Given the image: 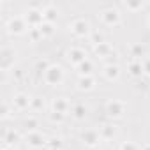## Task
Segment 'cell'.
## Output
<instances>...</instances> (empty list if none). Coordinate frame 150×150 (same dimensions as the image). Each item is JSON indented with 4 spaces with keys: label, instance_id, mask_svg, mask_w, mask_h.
<instances>
[{
    "label": "cell",
    "instance_id": "5b68a950",
    "mask_svg": "<svg viewBox=\"0 0 150 150\" xmlns=\"http://www.w3.org/2000/svg\"><path fill=\"white\" fill-rule=\"evenodd\" d=\"M101 20L104 21V25H108V27H115V25H118L120 23V13L117 11V9H106V11H103L101 13Z\"/></svg>",
    "mask_w": 150,
    "mask_h": 150
},
{
    "label": "cell",
    "instance_id": "ffe728a7",
    "mask_svg": "<svg viewBox=\"0 0 150 150\" xmlns=\"http://www.w3.org/2000/svg\"><path fill=\"white\" fill-rule=\"evenodd\" d=\"M129 72L132 74V76H139V74L143 72V64L141 62H131L129 64Z\"/></svg>",
    "mask_w": 150,
    "mask_h": 150
},
{
    "label": "cell",
    "instance_id": "44dd1931",
    "mask_svg": "<svg viewBox=\"0 0 150 150\" xmlns=\"http://www.w3.org/2000/svg\"><path fill=\"white\" fill-rule=\"evenodd\" d=\"M101 138H104V139H110V138H113V134H115V127L113 125H103V129H101Z\"/></svg>",
    "mask_w": 150,
    "mask_h": 150
},
{
    "label": "cell",
    "instance_id": "9c48e42d",
    "mask_svg": "<svg viewBox=\"0 0 150 150\" xmlns=\"http://www.w3.org/2000/svg\"><path fill=\"white\" fill-rule=\"evenodd\" d=\"M27 143H28L32 148H39V146L44 145V136H42L41 132H37V131L28 132V136H27Z\"/></svg>",
    "mask_w": 150,
    "mask_h": 150
},
{
    "label": "cell",
    "instance_id": "3957f363",
    "mask_svg": "<svg viewBox=\"0 0 150 150\" xmlns=\"http://www.w3.org/2000/svg\"><path fill=\"white\" fill-rule=\"evenodd\" d=\"M7 30H9L11 34H14V35L23 34V32L27 30V21H25V18H20V16L11 18L9 23H7Z\"/></svg>",
    "mask_w": 150,
    "mask_h": 150
},
{
    "label": "cell",
    "instance_id": "277c9868",
    "mask_svg": "<svg viewBox=\"0 0 150 150\" xmlns=\"http://www.w3.org/2000/svg\"><path fill=\"white\" fill-rule=\"evenodd\" d=\"M71 32L74 35H78V37H85V35L90 34V25H88L87 20H76L71 25Z\"/></svg>",
    "mask_w": 150,
    "mask_h": 150
},
{
    "label": "cell",
    "instance_id": "e0dca14e",
    "mask_svg": "<svg viewBox=\"0 0 150 150\" xmlns=\"http://www.w3.org/2000/svg\"><path fill=\"white\" fill-rule=\"evenodd\" d=\"M78 72L81 74V78L83 76H90V72H92V62L90 60H85L78 65Z\"/></svg>",
    "mask_w": 150,
    "mask_h": 150
},
{
    "label": "cell",
    "instance_id": "4dcf8cb0",
    "mask_svg": "<svg viewBox=\"0 0 150 150\" xmlns=\"http://www.w3.org/2000/svg\"><path fill=\"white\" fill-rule=\"evenodd\" d=\"M143 72L145 74H150V60H145L143 62Z\"/></svg>",
    "mask_w": 150,
    "mask_h": 150
},
{
    "label": "cell",
    "instance_id": "4fadbf2b",
    "mask_svg": "<svg viewBox=\"0 0 150 150\" xmlns=\"http://www.w3.org/2000/svg\"><path fill=\"white\" fill-rule=\"evenodd\" d=\"M94 87H96V80L92 76H83L78 81V88L80 90H92Z\"/></svg>",
    "mask_w": 150,
    "mask_h": 150
},
{
    "label": "cell",
    "instance_id": "836d02e7",
    "mask_svg": "<svg viewBox=\"0 0 150 150\" xmlns=\"http://www.w3.org/2000/svg\"><path fill=\"white\" fill-rule=\"evenodd\" d=\"M148 25H150V16H148Z\"/></svg>",
    "mask_w": 150,
    "mask_h": 150
},
{
    "label": "cell",
    "instance_id": "f1b7e54d",
    "mask_svg": "<svg viewBox=\"0 0 150 150\" xmlns=\"http://www.w3.org/2000/svg\"><path fill=\"white\" fill-rule=\"evenodd\" d=\"M120 150H138V146H136L132 141H125V143L120 146Z\"/></svg>",
    "mask_w": 150,
    "mask_h": 150
},
{
    "label": "cell",
    "instance_id": "d4e9b609",
    "mask_svg": "<svg viewBox=\"0 0 150 150\" xmlns=\"http://www.w3.org/2000/svg\"><path fill=\"white\" fill-rule=\"evenodd\" d=\"M125 7H127V9H131V11L143 9V2H136V4H134V2H127V4H125Z\"/></svg>",
    "mask_w": 150,
    "mask_h": 150
},
{
    "label": "cell",
    "instance_id": "d6986e66",
    "mask_svg": "<svg viewBox=\"0 0 150 150\" xmlns=\"http://www.w3.org/2000/svg\"><path fill=\"white\" fill-rule=\"evenodd\" d=\"M96 53H97L99 57H110V55H111L110 44H108V42H101V44H97V46H96Z\"/></svg>",
    "mask_w": 150,
    "mask_h": 150
},
{
    "label": "cell",
    "instance_id": "9a60e30c",
    "mask_svg": "<svg viewBox=\"0 0 150 150\" xmlns=\"http://www.w3.org/2000/svg\"><path fill=\"white\" fill-rule=\"evenodd\" d=\"M42 16H44V21L53 23V21H55V18H57V9L50 4V6L42 7Z\"/></svg>",
    "mask_w": 150,
    "mask_h": 150
},
{
    "label": "cell",
    "instance_id": "52a82bcc",
    "mask_svg": "<svg viewBox=\"0 0 150 150\" xmlns=\"http://www.w3.org/2000/svg\"><path fill=\"white\" fill-rule=\"evenodd\" d=\"M67 60H69L72 65H76V67H78L81 62L87 60V55H85V51L80 50V48H72V50L67 51Z\"/></svg>",
    "mask_w": 150,
    "mask_h": 150
},
{
    "label": "cell",
    "instance_id": "ba28073f",
    "mask_svg": "<svg viewBox=\"0 0 150 150\" xmlns=\"http://www.w3.org/2000/svg\"><path fill=\"white\" fill-rule=\"evenodd\" d=\"M30 104H32V97L27 94H16L13 99V106L16 110H27V108H30Z\"/></svg>",
    "mask_w": 150,
    "mask_h": 150
},
{
    "label": "cell",
    "instance_id": "2e32d148",
    "mask_svg": "<svg viewBox=\"0 0 150 150\" xmlns=\"http://www.w3.org/2000/svg\"><path fill=\"white\" fill-rule=\"evenodd\" d=\"M71 113H72V117L76 118V120H83L85 118V113H87V108L83 104H76V106H72Z\"/></svg>",
    "mask_w": 150,
    "mask_h": 150
},
{
    "label": "cell",
    "instance_id": "603a6c76",
    "mask_svg": "<svg viewBox=\"0 0 150 150\" xmlns=\"http://www.w3.org/2000/svg\"><path fill=\"white\" fill-rule=\"evenodd\" d=\"M48 148H50V150H60V148H62V141H60L58 138H55V139H51V141L48 143Z\"/></svg>",
    "mask_w": 150,
    "mask_h": 150
},
{
    "label": "cell",
    "instance_id": "4316f807",
    "mask_svg": "<svg viewBox=\"0 0 150 150\" xmlns=\"http://www.w3.org/2000/svg\"><path fill=\"white\" fill-rule=\"evenodd\" d=\"M92 42H94V46H97V44L104 42V41H103V35H101V34H97V32H94V34H92Z\"/></svg>",
    "mask_w": 150,
    "mask_h": 150
},
{
    "label": "cell",
    "instance_id": "30bf717a",
    "mask_svg": "<svg viewBox=\"0 0 150 150\" xmlns=\"http://www.w3.org/2000/svg\"><path fill=\"white\" fill-rule=\"evenodd\" d=\"M81 138H83V141H85L88 146H94V145H97V143H99L101 134H99L97 131H85Z\"/></svg>",
    "mask_w": 150,
    "mask_h": 150
},
{
    "label": "cell",
    "instance_id": "d6a6232c",
    "mask_svg": "<svg viewBox=\"0 0 150 150\" xmlns=\"http://www.w3.org/2000/svg\"><path fill=\"white\" fill-rule=\"evenodd\" d=\"M2 150H16V148H14V146H6V145H4V148H2Z\"/></svg>",
    "mask_w": 150,
    "mask_h": 150
},
{
    "label": "cell",
    "instance_id": "7a4b0ae2",
    "mask_svg": "<svg viewBox=\"0 0 150 150\" xmlns=\"http://www.w3.org/2000/svg\"><path fill=\"white\" fill-rule=\"evenodd\" d=\"M25 21H27L28 25H32L34 28H37V27H41V25L44 23V16H42V9H35V7H32V9H28V13H27V16H25Z\"/></svg>",
    "mask_w": 150,
    "mask_h": 150
},
{
    "label": "cell",
    "instance_id": "6da1fadb",
    "mask_svg": "<svg viewBox=\"0 0 150 150\" xmlns=\"http://www.w3.org/2000/svg\"><path fill=\"white\" fill-rule=\"evenodd\" d=\"M44 80H46V83H50L53 87L60 85L62 80H64V71H62V67L60 65H50L48 71L44 72Z\"/></svg>",
    "mask_w": 150,
    "mask_h": 150
},
{
    "label": "cell",
    "instance_id": "7402d4cb",
    "mask_svg": "<svg viewBox=\"0 0 150 150\" xmlns=\"http://www.w3.org/2000/svg\"><path fill=\"white\" fill-rule=\"evenodd\" d=\"M37 124H39V122H37L35 118H28V120L25 122V127H27V129H28L30 132H34V131L37 129Z\"/></svg>",
    "mask_w": 150,
    "mask_h": 150
},
{
    "label": "cell",
    "instance_id": "5bb4252c",
    "mask_svg": "<svg viewBox=\"0 0 150 150\" xmlns=\"http://www.w3.org/2000/svg\"><path fill=\"white\" fill-rule=\"evenodd\" d=\"M104 76L111 81V80H117L118 76H120V69H118V65L117 64H113V65H106L104 67Z\"/></svg>",
    "mask_w": 150,
    "mask_h": 150
},
{
    "label": "cell",
    "instance_id": "f546056e",
    "mask_svg": "<svg viewBox=\"0 0 150 150\" xmlns=\"http://www.w3.org/2000/svg\"><path fill=\"white\" fill-rule=\"evenodd\" d=\"M9 117V106L4 103V106H2V118H7Z\"/></svg>",
    "mask_w": 150,
    "mask_h": 150
},
{
    "label": "cell",
    "instance_id": "83f0119b",
    "mask_svg": "<svg viewBox=\"0 0 150 150\" xmlns=\"http://www.w3.org/2000/svg\"><path fill=\"white\" fill-rule=\"evenodd\" d=\"M141 55H143L141 44H134V46H132V57H141Z\"/></svg>",
    "mask_w": 150,
    "mask_h": 150
},
{
    "label": "cell",
    "instance_id": "7c38bea8",
    "mask_svg": "<svg viewBox=\"0 0 150 150\" xmlns=\"http://www.w3.org/2000/svg\"><path fill=\"white\" fill-rule=\"evenodd\" d=\"M18 139H20V134H18L14 129H7V131H6V134H4V145H6V146L16 145Z\"/></svg>",
    "mask_w": 150,
    "mask_h": 150
},
{
    "label": "cell",
    "instance_id": "8fae6325",
    "mask_svg": "<svg viewBox=\"0 0 150 150\" xmlns=\"http://www.w3.org/2000/svg\"><path fill=\"white\" fill-rule=\"evenodd\" d=\"M67 110H69V103H67V99L65 97H57L55 101H53V111H57V113H67Z\"/></svg>",
    "mask_w": 150,
    "mask_h": 150
},
{
    "label": "cell",
    "instance_id": "1f68e13d",
    "mask_svg": "<svg viewBox=\"0 0 150 150\" xmlns=\"http://www.w3.org/2000/svg\"><path fill=\"white\" fill-rule=\"evenodd\" d=\"M141 150H150V143H146V145H143V146H141Z\"/></svg>",
    "mask_w": 150,
    "mask_h": 150
},
{
    "label": "cell",
    "instance_id": "ac0fdd59",
    "mask_svg": "<svg viewBox=\"0 0 150 150\" xmlns=\"http://www.w3.org/2000/svg\"><path fill=\"white\" fill-rule=\"evenodd\" d=\"M39 28V32H41V35L42 37H50L53 32H55V28H53V23H48V21H44L41 27H37Z\"/></svg>",
    "mask_w": 150,
    "mask_h": 150
},
{
    "label": "cell",
    "instance_id": "484cf974",
    "mask_svg": "<svg viewBox=\"0 0 150 150\" xmlns=\"http://www.w3.org/2000/svg\"><path fill=\"white\" fill-rule=\"evenodd\" d=\"M64 113H57V111H53L51 115H50V118H51V122H62L64 120Z\"/></svg>",
    "mask_w": 150,
    "mask_h": 150
},
{
    "label": "cell",
    "instance_id": "cb8c5ba5",
    "mask_svg": "<svg viewBox=\"0 0 150 150\" xmlns=\"http://www.w3.org/2000/svg\"><path fill=\"white\" fill-rule=\"evenodd\" d=\"M30 106H32L34 110H42V108H44V101H42V99H39V97H34Z\"/></svg>",
    "mask_w": 150,
    "mask_h": 150
},
{
    "label": "cell",
    "instance_id": "8992f818",
    "mask_svg": "<svg viewBox=\"0 0 150 150\" xmlns=\"http://www.w3.org/2000/svg\"><path fill=\"white\" fill-rule=\"evenodd\" d=\"M124 111H125V104L122 103V101H110L108 104H106V113L110 115V117H122L124 115Z\"/></svg>",
    "mask_w": 150,
    "mask_h": 150
}]
</instances>
